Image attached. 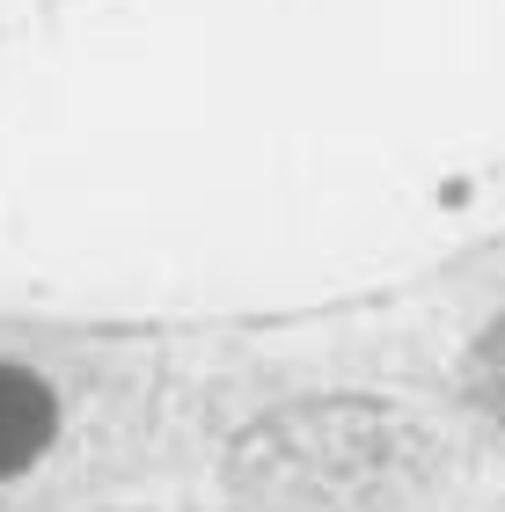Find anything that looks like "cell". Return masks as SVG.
<instances>
[{
  "mask_svg": "<svg viewBox=\"0 0 505 512\" xmlns=\"http://www.w3.org/2000/svg\"><path fill=\"white\" fill-rule=\"evenodd\" d=\"M242 483L286 512H359L388 505L418 476V432L366 403L286 410L242 439Z\"/></svg>",
  "mask_w": 505,
  "mask_h": 512,
  "instance_id": "6da1fadb",
  "label": "cell"
},
{
  "mask_svg": "<svg viewBox=\"0 0 505 512\" xmlns=\"http://www.w3.org/2000/svg\"><path fill=\"white\" fill-rule=\"evenodd\" d=\"M44 439H52V395L37 388V374L0 366V476H15L22 461H37Z\"/></svg>",
  "mask_w": 505,
  "mask_h": 512,
  "instance_id": "7a4b0ae2",
  "label": "cell"
},
{
  "mask_svg": "<svg viewBox=\"0 0 505 512\" xmlns=\"http://www.w3.org/2000/svg\"><path fill=\"white\" fill-rule=\"evenodd\" d=\"M469 381H476V403H484L498 425H505V322L476 344V359H469Z\"/></svg>",
  "mask_w": 505,
  "mask_h": 512,
  "instance_id": "3957f363",
  "label": "cell"
}]
</instances>
